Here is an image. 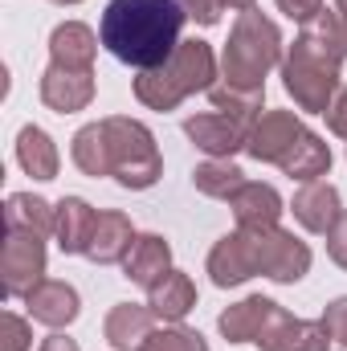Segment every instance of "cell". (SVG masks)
<instances>
[{"label":"cell","mask_w":347,"mask_h":351,"mask_svg":"<svg viewBox=\"0 0 347 351\" xmlns=\"http://www.w3.org/2000/svg\"><path fill=\"white\" fill-rule=\"evenodd\" d=\"M188 12L180 0H110L98 25L102 45L135 66V70H156L180 49V29Z\"/></svg>","instance_id":"6da1fadb"},{"label":"cell","mask_w":347,"mask_h":351,"mask_svg":"<svg viewBox=\"0 0 347 351\" xmlns=\"http://www.w3.org/2000/svg\"><path fill=\"white\" fill-rule=\"evenodd\" d=\"M347 58V37L335 12H319L302 25L298 41L290 45V58L282 62V82L294 94L298 110L327 114L331 98L339 90V66Z\"/></svg>","instance_id":"7a4b0ae2"},{"label":"cell","mask_w":347,"mask_h":351,"mask_svg":"<svg viewBox=\"0 0 347 351\" xmlns=\"http://www.w3.org/2000/svg\"><path fill=\"white\" fill-rule=\"evenodd\" d=\"M217 58L208 49V41H180L172 58L156 70H143L135 78V98L152 110H172L188 94L196 90H213L217 82Z\"/></svg>","instance_id":"3957f363"},{"label":"cell","mask_w":347,"mask_h":351,"mask_svg":"<svg viewBox=\"0 0 347 351\" xmlns=\"http://www.w3.org/2000/svg\"><path fill=\"white\" fill-rule=\"evenodd\" d=\"M282 58V37H278V25L265 21L258 8H246L229 33V45H225V78L229 86L241 90H265V74L278 66Z\"/></svg>","instance_id":"277c9868"},{"label":"cell","mask_w":347,"mask_h":351,"mask_svg":"<svg viewBox=\"0 0 347 351\" xmlns=\"http://www.w3.org/2000/svg\"><path fill=\"white\" fill-rule=\"evenodd\" d=\"M106 131V152H110V176L123 188H152L164 164L156 152V139L143 123L135 119H102Z\"/></svg>","instance_id":"5b68a950"},{"label":"cell","mask_w":347,"mask_h":351,"mask_svg":"<svg viewBox=\"0 0 347 351\" xmlns=\"http://www.w3.org/2000/svg\"><path fill=\"white\" fill-rule=\"evenodd\" d=\"M246 233H250V229H246ZM250 241H254L258 274L274 278V282H298V278H307V269H311V250H307L294 233H286V229H258V233H250Z\"/></svg>","instance_id":"8992f818"},{"label":"cell","mask_w":347,"mask_h":351,"mask_svg":"<svg viewBox=\"0 0 347 351\" xmlns=\"http://www.w3.org/2000/svg\"><path fill=\"white\" fill-rule=\"evenodd\" d=\"M0 274H4V294L8 298H25L41 282V274H45L41 233L8 229V241H4V254H0Z\"/></svg>","instance_id":"52a82bcc"},{"label":"cell","mask_w":347,"mask_h":351,"mask_svg":"<svg viewBox=\"0 0 347 351\" xmlns=\"http://www.w3.org/2000/svg\"><path fill=\"white\" fill-rule=\"evenodd\" d=\"M307 135V127L298 123V114L294 110H265L254 119V127H250V139H246V152L261 160V164H282L294 147H298V139Z\"/></svg>","instance_id":"ba28073f"},{"label":"cell","mask_w":347,"mask_h":351,"mask_svg":"<svg viewBox=\"0 0 347 351\" xmlns=\"http://www.w3.org/2000/svg\"><path fill=\"white\" fill-rule=\"evenodd\" d=\"M250 127H254V123L233 119V114H225V110L192 114V119L184 123L188 139H192L204 156H213V160H229L233 152H241V147H246V139H250Z\"/></svg>","instance_id":"9c48e42d"},{"label":"cell","mask_w":347,"mask_h":351,"mask_svg":"<svg viewBox=\"0 0 347 351\" xmlns=\"http://www.w3.org/2000/svg\"><path fill=\"white\" fill-rule=\"evenodd\" d=\"M327 339L331 335L323 331V323H307V319H294L282 306H274V315L265 319V327L258 335V348L261 351H331Z\"/></svg>","instance_id":"30bf717a"},{"label":"cell","mask_w":347,"mask_h":351,"mask_svg":"<svg viewBox=\"0 0 347 351\" xmlns=\"http://www.w3.org/2000/svg\"><path fill=\"white\" fill-rule=\"evenodd\" d=\"M94 98V70H74V66H58L49 62L45 78H41V102L58 114H74L90 106Z\"/></svg>","instance_id":"8fae6325"},{"label":"cell","mask_w":347,"mask_h":351,"mask_svg":"<svg viewBox=\"0 0 347 351\" xmlns=\"http://www.w3.org/2000/svg\"><path fill=\"white\" fill-rule=\"evenodd\" d=\"M25 306H29V319L62 331L66 323L78 319V290L58 282V278H41L29 294H25Z\"/></svg>","instance_id":"7c38bea8"},{"label":"cell","mask_w":347,"mask_h":351,"mask_svg":"<svg viewBox=\"0 0 347 351\" xmlns=\"http://www.w3.org/2000/svg\"><path fill=\"white\" fill-rule=\"evenodd\" d=\"M208 274L217 286H241L246 278L258 274V258H254V241L246 229L229 233L217 241V250L208 254Z\"/></svg>","instance_id":"4fadbf2b"},{"label":"cell","mask_w":347,"mask_h":351,"mask_svg":"<svg viewBox=\"0 0 347 351\" xmlns=\"http://www.w3.org/2000/svg\"><path fill=\"white\" fill-rule=\"evenodd\" d=\"M290 208H294V221L302 225V229H311V233H331V225L339 221V192L327 184V180H311V184H302L298 192H294V200H290Z\"/></svg>","instance_id":"5bb4252c"},{"label":"cell","mask_w":347,"mask_h":351,"mask_svg":"<svg viewBox=\"0 0 347 351\" xmlns=\"http://www.w3.org/2000/svg\"><path fill=\"white\" fill-rule=\"evenodd\" d=\"M102 331H106V343L115 351H139L156 331V311L152 306H135V302H119L106 315Z\"/></svg>","instance_id":"9a60e30c"},{"label":"cell","mask_w":347,"mask_h":351,"mask_svg":"<svg viewBox=\"0 0 347 351\" xmlns=\"http://www.w3.org/2000/svg\"><path fill=\"white\" fill-rule=\"evenodd\" d=\"M233 217H237V229H250V233H258V229H278V217H282V196L270 188V184H246L233 200Z\"/></svg>","instance_id":"2e32d148"},{"label":"cell","mask_w":347,"mask_h":351,"mask_svg":"<svg viewBox=\"0 0 347 351\" xmlns=\"http://www.w3.org/2000/svg\"><path fill=\"white\" fill-rule=\"evenodd\" d=\"M94 229H98V213L90 208L86 200L78 196H66L58 204V245L62 254H86L90 241H94Z\"/></svg>","instance_id":"e0dca14e"},{"label":"cell","mask_w":347,"mask_h":351,"mask_svg":"<svg viewBox=\"0 0 347 351\" xmlns=\"http://www.w3.org/2000/svg\"><path fill=\"white\" fill-rule=\"evenodd\" d=\"M135 245V229L123 213H98V229H94V241H90L86 258L98 265H115L123 262Z\"/></svg>","instance_id":"ac0fdd59"},{"label":"cell","mask_w":347,"mask_h":351,"mask_svg":"<svg viewBox=\"0 0 347 351\" xmlns=\"http://www.w3.org/2000/svg\"><path fill=\"white\" fill-rule=\"evenodd\" d=\"M123 269H127V278H131V282H139V286H147V290H152V286L172 269V250H168V241H164V237H156V233L135 237L131 254L123 258Z\"/></svg>","instance_id":"d6986e66"},{"label":"cell","mask_w":347,"mask_h":351,"mask_svg":"<svg viewBox=\"0 0 347 351\" xmlns=\"http://www.w3.org/2000/svg\"><path fill=\"white\" fill-rule=\"evenodd\" d=\"M147 306L156 311V319L180 323V319L196 306V286H192V278L180 274V269H168V274L147 290Z\"/></svg>","instance_id":"ffe728a7"},{"label":"cell","mask_w":347,"mask_h":351,"mask_svg":"<svg viewBox=\"0 0 347 351\" xmlns=\"http://www.w3.org/2000/svg\"><path fill=\"white\" fill-rule=\"evenodd\" d=\"M274 306H278V302H270V298L254 294V298L229 306V311L217 319V327H221V335H225L229 343H258L261 327H265V319L274 315Z\"/></svg>","instance_id":"44dd1931"},{"label":"cell","mask_w":347,"mask_h":351,"mask_svg":"<svg viewBox=\"0 0 347 351\" xmlns=\"http://www.w3.org/2000/svg\"><path fill=\"white\" fill-rule=\"evenodd\" d=\"M94 49H98V37L90 33V25H82V21H66L49 37V53H53L58 66L94 70Z\"/></svg>","instance_id":"7402d4cb"},{"label":"cell","mask_w":347,"mask_h":351,"mask_svg":"<svg viewBox=\"0 0 347 351\" xmlns=\"http://www.w3.org/2000/svg\"><path fill=\"white\" fill-rule=\"evenodd\" d=\"M4 225L8 229H21V233H53L58 229V208H49L41 196H29V192H12L8 204H4Z\"/></svg>","instance_id":"603a6c76"},{"label":"cell","mask_w":347,"mask_h":351,"mask_svg":"<svg viewBox=\"0 0 347 351\" xmlns=\"http://www.w3.org/2000/svg\"><path fill=\"white\" fill-rule=\"evenodd\" d=\"M16 160L33 180H53L58 176V147L41 127H25L16 135Z\"/></svg>","instance_id":"cb8c5ba5"},{"label":"cell","mask_w":347,"mask_h":351,"mask_svg":"<svg viewBox=\"0 0 347 351\" xmlns=\"http://www.w3.org/2000/svg\"><path fill=\"white\" fill-rule=\"evenodd\" d=\"M282 172L290 176V180H302V184H311V180H319V176H327V168H331V147L319 139V135H302L298 139V147L278 164Z\"/></svg>","instance_id":"d4e9b609"},{"label":"cell","mask_w":347,"mask_h":351,"mask_svg":"<svg viewBox=\"0 0 347 351\" xmlns=\"http://www.w3.org/2000/svg\"><path fill=\"white\" fill-rule=\"evenodd\" d=\"M192 184L204 192V196H217V200H233L250 180L246 172L237 168V164H229V160H208V164H200L196 172H192Z\"/></svg>","instance_id":"484cf974"},{"label":"cell","mask_w":347,"mask_h":351,"mask_svg":"<svg viewBox=\"0 0 347 351\" xmlns=\"http://www.w3.org/2000/svg\"><path fill=\"white\" fill-rule=\"evenodd\" d=\"M74 164L86 176H110V152H106V131L102 123H90L74 135V147H70Z\"/></svg>","instance_id":"4316f807"},{"label":"cell","mask_w":347,"mask_h":351,"mask_svg":"<svg viewBox=\"0 0 347 351\" xmlns=\"http://www.w3.org/2000/svg\"><path fill=\"white\" fill-rule=\"evenodd\" d=\"M261 98H265V90H241V86H229V82H221V86L208 90L213 110H225V114L246 119V123H254V119H258Z\"/></svg>","instance_id":"83f0119b"},{"label":"cell","mask_w":347,"mask_h":351,"mask_svg":"<svg viewBox=\"0 0 347 351\" xmlns=\"http://www.w3.org/2000/svg\"><path fill=\"white\" fill-rule=\"evenodd\" d=\"M139 351H208L200 331H188V327H164V331H152V339Z\"/></svg>","instance_id":"f1b7e54d"},{"label":"cell","mask_w":347,"mask_h":351,"mask_svg":"<svg viewBox=\"0 0 347 351\" xmlns=\"http://www.w3.org/2000/svg\"><path fill=\"white\" fill-rule=\"evenodd\" d=\"M225 4H229V0H180V8H184L192 21H200V25H217L221 12H225Z\"/></svg>","instance_id":"f546056e"},{"label":"cell","mask_w":347,"mask_h":351,"mask_svg":"<svg viewBox=\"0 0 347 351\" xmlns=\"http://www.w3.org/2000/svg\"><path fill=\"white\" fill-rule=\"evenodd\" d=\"M323 331H327L335 343H344L347 348V298H335V302L327 306V315H323Z\"/></svg>","instance_id":"4dcf8cb0"},{"label":"cell","mask_w":347,"mask_h":351,"mask_svg":"<svg viewBox=\"0 0 347 351\" xmlns=\"http://www.w3.org/2000/svg\"><path fill=\"white\" fill-rule=\"evenodd\" d=\"M327 254H331V262L344 265L347 269V208L339 213V221L331 225V233H327Z\"/></svg>","instance_id":"1f68e13d"},{"label":"cell","mask_w":347,"mask_h":351,"mask_svg":"<svg viewBox=\"0 0 347 351\" xmlns=\"http://www.w3.org/2000/svg\"><path fill=\"white\" fill-rule=\"evenodd\" d=\"M278 8H282L290 21L307 25V21H315V16L323 12V0H278Z\"/></svg>","instance_id":"d6a6232c"},{"label":"cell","mask_w":347,"mask_h":351,"mask_svg":"<svg viewBox=\"0 0 347 351\" xmlns=\"http://www.w3.org/2000/svg\"><path fill=\"white\" fill-rule=\"evenodd\" d=\"M4 339H8V351H25L29 348V327H25V319L4 315Z\"/></svg>","instance_id":"836d02e7"},{"label":"cell","mask_w":347,"mask_h":351,"mask_svg":"<svg viewBox=\"0 0 347 351\" xmlns=\"http://www.w3.org/2000/svg\"><path fill=\"white\" fill-rule=\"evenodd\" d=\"M327 127L347 139V90H339V98L331 102V110H327Z\"/></svg>","instance_id":"e575fe53"},{"label":"cell","mask_w":347,"mask_h":351,"mask_svg":"<svg viewBox=\"0 0 347 351\" xmlns=\"http://www.w3.org/2000/svg\"><path fill=\"white\" fill-rule=\"evenodd\" d=\"M41 351H78V343L66 339V335H49V339L41 343Z\"/></svg>","instance_id":"d590c367"},{"label":"cell","mask_w":347,"mask_h":351,"mask_svg":"<svg viewBox=\"0 0 347 351\" xmlns=\"http://www.w3.org/2000/svg\"><path fill=\"white\" fill-rule=\"evenodd\" d=\"M335 16H339V25H344V37H347V0H335Z\"/></svg>","instance_id":"8d00e7d4"},{"label":"cell","mask_w":347,"mask_h":351,"mask_svg":"<svg viewBox=\"0 0 347 351\" xmlns=\"http://www.w3.org/2000/svg\"><path fill=\"white\" fill-rule=\"evenodd\" d=\"M229 8H241L246 12V8H254V0H229Z\"/></svg>","instance_id":"74e56055"},{"label":"cell","mask_w":347,"mask_h":351,"mask_svg":"<svg viewBox=\"0 0 347 351\" xmlns=\"http://www.w3.org/2000/svg\"><path fill=\"white\" fill-rule=\"evenodd\" d=\"M53 4H78V0H53Z\"/></svg>","instance_id":"f35d334b"}]
</instances>
